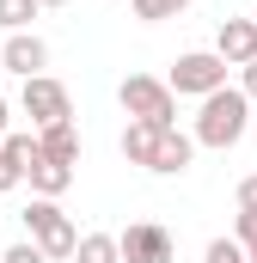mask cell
Masks as SVG:
<instances>
[{
	"label": "cell",
	"instance_id": "15",
	"mask_svg": "<svg viewBox=\"0 0 257 263\" xmlns=\"http://www.w3.org/2000/svg\"><path fill=\"white\" fill-rule=\"evenodd\" d=\"M178 12H184L178 0H135V18H141V25H166V18H178Z\"/></svg>",
	"mask_w": 257,
	"mask_h": 263
},
{
	"label": "cell",
	"instance_id": "7",
	"mask_svg": "<svg viewBox=\"0 0 257 263\" xmlns=\"http://www.w3.org/2000/svg\"><path fill=\"white\" fill-rule=\"evenodd\" d=\"M0 67L19 73V80H37V73L49 67V43H43L37 31H12V37L0 43Z\"/></svg>",
	"mask_w": 257,
	"mask_h": 263
},
{
	"label": "cell",
	"instance_id": "18",
	"mask_svg": "<svg viewBox=\"0 0 257 263\" xmlns=\"http://www.w3.org/2000/svg\"><path fill=\"white\" fill-rule=\"evenodd\" d=\"M0 263H49V257H43L31 239H19V245H6V251H0Z\"/></svg>",
	"mask_w": 257,
	"mask_h": 263
},
{
	"label": "cell",
	"instance_id": "26",
	"mask_svg": "<svg viewBox=\"0 0 257 263\" xmlns=\"http://www.w3.org/2000/svg\"><path fill=\"white\" fill-rule=\"evenodd\" d=\"M178 6H190V0H178Z\"/></svg>",
	"mask_w": 257,
	"mask_h": 263
},
{
	"label": "cell",
	"instance_id": "3",
	"mask_svg": "<svg viewBox=\"0 0 257 263\" xmlns=\"http://www.w3.org/2000/svg\"><path fill=\"white\" fill-rule=\"evenodd\" d=\"M19 220H25V233H31V245H37V251H43L49 263L74 257V245H80V227H74V220L62 214V202L37 196L31 208H25V214H19Z\"/></svg>",
	"mask_w": 257,
	"mask_h": 263
},
{
	"label": "cell",
	"instance_id": "10",
	"mask_svg": "<svg viewBox=\"0 0 257 263\" xmlns=\"http://www.w3.org/2000/svg\"><path fill=\"white\" fill-rule=\"evenodd\" d=\"M37 153L56 159V165H80V129H74V123H49V129H37Z\"/></svg>",
	"mask_w": 257,
	"mask_h": 263
},
{
	"label": "cell",
	"instance_id": "23",
	"mask_svg": "<svg viewBox=\"0 0 257 263\" xmlns=\"http://www.w3.org/2000/svg\"><path fill=\"white\" fill-rule=\"evenodd\" d=\"M6 117H12V110H6V98H0V141H6Z\"/></svg>",
	"mask_w": 257,
	"mask_h": 263
},
{
	"label": "cell",
	"instance_id": "9",
	"mask_svg": "<svg viewBox=\"0 0 257 263\" xmlns=\"http://www.w3.org/2000/svg\"><path fill=\"white\" fill-rule=\"evenodd\" d=\"M196 159V141L178 129H159L153 135V159H147V172H159V178H178V172H190Z\"/></svg>",
	"mask_w": 257,
	"mask_h": 263
},
{
	"label": "cell",
	"instance_id": "6",
	"mask_svg": "<svg viewBox=\"0 0 257 263\" xmlns=\"http://www.w3.org/2000/svg\"><path fill=\"white\" fill-rule=\"evenodd\" d=\"M117 257L123 263H178V245L159 220H135L128 233H117Z\"/></svg>",
	"mask_w": 257,
	"mask_h": 263
},
{
	"label": "cell",
	"instance_id": "22",
	"mask_svg": "<svg viewBox=\"0 0 257 263\" xmlns=\"http://www.w3.org/2000/svg\"><path fill=\"white\" fill-rule=\"evenodd\" d=\"M239 92H245V98L257 104V62H245V80H239Z\"/></svg>",
	"mask_w": 257,
	"mask_h": 263
},
{
	"label": "cell",
	"instance_id": "1",
	"mask_svg": "<svg viewBox=\"0 0 257 263\" xmlns=\"http://www.w3.org/2000/svg\"><path fill=\"white\" fill-rule=\"evenodd\" d=\"M245 123H251V98H245L239 86H221V92H208V98H202L190 141H196V147L227 153V147H239V141H245Z\"/></svg>",
	"mask_w": 257,
	"mask_h": 263
},
{
	"label": "cell",
	"instance_id": "17",
	"mask_svg": "<svg viewBox=\"0 0 257 263\" xmlns=\"http://www.w3.org/2000/svg\"><path fill=\"white\" fill-rule=\"evenodd\" d=\"M202 263H245V245H233V239H214V245L202 251Z\"/></svg>",
	"mask_w": 257,
	"mask_h": 263
},
{
	"label": "cell",
	"instance_id": "21",
	"mask_svg": "<svg viewBox=\"0 0 257 263\" xmlns=\"http://www.w3.org/2000/svg\"><path fill=\"white\" fill-rule=\"evenodd\" d=\"M239 208H251V214H257V172H251V178H239Z\"/></svg>",
	"mask_w": 257,
	"mask_h": 263
},
{
	"label": "cell",
	"instance_id": "2",
	"mask_svg": "<svg viewBox=\"0 0 257 263\" xmlns=\"http://www.w3.org/2000/svg\"><path fill=\"white\" fill-rule=\"evenodd\" d=\"M117 104L128 110V123L178 129V98H172V86H166V80H153V73H128L123 86H117Z\"/></svg>",
	"mask_w": 257,
	"mask_h": 263
},
{
	"label": "cell",
	"instance_id": "13",
	"mask_svg": "<svg viewBox=\"0 0 257 263\" xmlns=\"http://www.w3.org/2000/svg\"><path fill=\"white\" fill-rule=\"evenodd\" d=\"M153 135L159 129H147V123H128L123 129V159L128 165H147V159H153Z\"/></svg>",
	"mask_w": 257,
	"mask_h": 263
},
{
	"label": "cell",
	"instance_id": "14",
	"mask_svg": "<svg viewBox=\"0 0 257 263\" xmlns=\"http://www.w3.org/2000/svg\"><path fill=\"white\" fill-rule=\"evenodd\" d=\"M37 18V0H0V31H25Z\"/></svg>",
	"mask_w": 257,
	"mask_h": 263
},
{
	"label": "cell",
	"instance_id": "16",
	"mask_svg": "<svg viewBox=\"0 0 257 263\" xmlns=\"http://www.w3.org/2000/svg\"><path fill=\"white\" fill-rule=\"evenodd\" d=\"M0 147H6V153H12V159H19V172H25V165H31V159H37V135H6V141H0Z\"/></svg>",
	"mask_w": 257,
	"mask_h": 263
},
{
	"label": "cell",
	"instance_id": "27",
	"mask_svg": "<svg viewBox=\"0 0 257 263\" xmlns=\"http://www.w3.org/2000/svg\"><path fill=\"white\" fill-rule=\"evenodd\" d=\"M0 73H6V67H0Z\"/></svg>",
	"mask_w": 257,
	"mask_h": 263
},
{
	"label": "cell",
	"instance_id": "25",
	"mask_svg": "<svg viewBox=\"0 0 257 263\" xmlns=\"http://www.w3.org/2000/svg\"><path fill=\"white\" fill-rule=\"evenodd\" d=\"M37 6H67V0H37Z\"/></svg>",
	"mask_w": 257,
	"mask_h": 263
},
{
	"label": "cell",
	"instance_id": "12",
	"mask_svg": "<svg viewBox=\"0 0 257 263\" xmlns=\"http://www.w3.org/2000/svg\"><path fill=\"white\" fill-rule=\"evenodd\" d=\"M74 263H123V257H117V233H80Z\"/></svg>",
	"mask_w": 257,
	"mask_h": 263
},
{
	"label": "cell",
	"instance_id": "19",
	"mask_svg": "<svg viewBox=\"0 0 257 263\" xmlns=\"http://www.w3.org/2000/svg\"><path fill=\"white\" fill-rule=\"evenodd\" d=\"M19 184H25V172H19V159L0 147V196H6V190H19Z\"/></svg>",
	"mask_w": 257,
	"mask_h": 263
},
{
	"label": "cell",
	"instance_id": "11",
	"mask_svg": "<svg viewBox=\"0 0 257 263\" xmlns=\"http://www.w3.org/2000/svg\"><path fill=\"white\" fill-rule=\"evenodd\" d=\"M25 178H31V190H37V196H62L67 184H74V165H56V159H43V153H37V159H31V165H25Z\"/></svg>",
	"mask_w": 257,
	"mask_h": 263
},
{
	"label": "cell",
	"instance_id": "20",
	"mask_svg": "<svg viewBox=\"0 0 257 263\" xmlns=\"http://www.w3.org/2000/svg\"><path fill=\"white\" fill-rule=\"evenodd\" d=\"M251 239H257V214L239 208V214H233V245H251Z\"/></svg>",
	"mask_w": 257,
	"mask_h": 263
},
{
	"label": "cell",
	"instance_id": "24",
	"mask_svg": "<svg viewBox=\"0 0 257 263\" xmlns=\"http://www.w3.org/2000/svg\"><path fill=\"white\" fill-rule=\"evenodd\" d=\"M245 263H257V239H251V245H245Z\"/></svg>",
	"mask_w": 257,
	"mask_h": 263
},
{
	"label": "cell",
	"instance_id": "4",
	"mask_svg": "<svg viewBox=\"0 0 257 263\" xmlns=\"http://www.w3.org/2000/svg\"><path fill=\"white\" fill-rule=\"evenodd\" d=\"M166 86H172V98H208V92L227 86V62H221L214 49H190V55L172 62Z\"/></svg>",
	"mask_w": 257,
	"mask_h": 263
},
{
	"label": "cell",
	"instance_id": "5",
	"mask_svg": "<svg viewBox=\"0 0 257 263\" xmlns=\"http://www.w3.org/2000/svg\"><path fill=\"white\" fill-rule=\"evenodd\" d=\"M19 110L31 117V129L74 123V98H67V86L56 80V73H37V80H25V92H19Z\"/></svg>",
	"mask_w": 257,
	"mask_h": 263
},
{
	"label": "cell",
	"instance_id": "8",
	"mask_svg": "<svg viewBox=\"0 0 257 263\" xmlns=\"http://www.w3.org/2000/svg\"><path fill=\"white\" fill-rule=\"evenodd\" d=\"M214 55H221L227 67L257 62V18H221V31H214Z\"/></svg>",
	"mask_w": 257,
	"mask_h": 263
}]
</instances>
